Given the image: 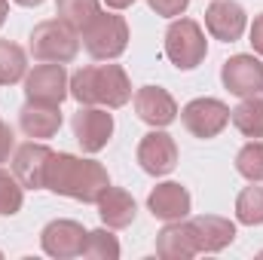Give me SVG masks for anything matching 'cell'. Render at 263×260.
Instances as JSON below:
<instances>
[{
    "mask_svg": "<svg viewBox=\"0 0 263 260\" xmlns=\"http://www.w3.org/2000/svg\"><path fill=\"white\" fill-rule=\"evenodd\" d=\"M107 187H110V178L104 165L92 159L55 153L46 169V190H55V193L80 199V202H98Z\"/></svg>",
    "mask_w": 263,
    "mask_h": 260,
    "instance_id": "1",
    "label": "cell"
},
{
    "mask_svg": "<svg viewBox=\"0 0 263 260\" xmlns=\"http://www.w3.org/2000/svg\"><path fill=\"white\" fill-rule=\"evenodd\" d=\"M70 95L80 104H107L123 107L132 98V83L120 65H92L73 73Z\"/></svg>",
    "mask_w": 263,
    "mask_h": 260,
    "instance_id": "2",
    "label": "cell"
},
{
    "mask_svg": "<svg viewBox=\"0 0 263 260\" xmlns=\"http://www.w3.org/2000/svg\"><path fill=\"white\" fill-rule=\"evenodd\" d=\"M80 40H77V28L67 25L65 18H52L43 22L31 31V55L37 62H49V65H67L77 59Z\"/></svg>",
    "mask_w": 263,
    "mask_h": 260,
    "instance_id": "3",
    "label": "cell"
},
{
    "mask_svg": "<svg viewBox=\"0 0 263 260\" xmlns=\"http://www.w3.org/2000/svg\"><path fill=\"white\" fill-rule=\"evenodd\" d=\"M80 34L92 59H117L129 40V28L123 15H107V12H98Z\"/></svg>",
    "mask_w": 263,
    "mask_h": 260,
    "instance_id": "4",
    "label": "cell"
},
{
    "mask_svg": "<svg viewBox=\"0 0 263 260\" xmlns=\"http://www.w3.org/2000/svg\"><path fill=\"white\" fill-rule=\"evenodd\" d=\"M205 34L193 18H181L172 22V28L165 31V55L172 59V65L181 70H190L205 59Z\"/></svg>",
    "mask_w": 263,
    "mask_h": 260,
    "instance_id": "5",
    "label": "cell"
},
{
    "mask_svg": "<svg viewBox=\"0 0 263 260\" xmlns=\"http://www.w3.org/2000/svg\"><path fill=\"white\" fill-rule=\"evenodd\" d=\"M52 156H55V153H52L46 144L28 141V144H22V147L15 150V156H12V175L18 178L22 187H28V190H43V187H46V169H49Z\"/></svg>",
    "mask_w": 263,
    "mask_h": 260,
    "instance_id": "6",
    "label": "cell"
},
{
    "mask_svg": "<svg viewBox=\"0 0 263 260\" xmlns=\"http://www.w3.org/2000/svg\"><path fill=\"white\" fill-rule=\"evenodd\" d=\"M181 120L196 138H214L230 123V107L217 98H196L181 110Z\"/></svg>",
    "mask_w": 263,
    "mask_h": 260,
    "instance_id": "7",
    "label": "cell"
},
{
    "mask_svg": "<svg viewBox=\"0 0 263 260\" xmlns=\"http://www.w3.org/2000/svg\"><path fill=\"white\" fill-rule=\"evenodd\" d=\"M73 135L80 141V147L86 153H98L107 141H110V132H114V117L101 107H80L70 120Z\"/></svg>",
    "mask_w": 263,
    "mask_h": 260,
    "instance_id": "8",
    "label": "cell"
},
{
    "mask_svg": "<svg viewBox=\"0 0 263 260\" xmlns=\"http://www.w3.org/2000/svg\"><path fill=\"white\" fill-rule=\"evenodd\" d=\"M25 92L28 101H43V104H62V98L67 95V73L62 65H37L28 80H25Z\"/></svg>",
    "mask_w": 263,
    "mask_h": 260,
    "instance_id": "9",
    "label": "cell"
},
{
    "mask_svg": "<svg viewBox=\"0 0 263 260\" xmlns=\"http://www.w3.org/2000/svg\"><path fill=\"white\" fill-rule=\"evenodd\" d=\"M220 77H223V86L233 95L251 98V95H260L263 92V65L254 55H233L223 65Z\"/></svg>",
    "mask_w": 263,
    "mask_h": 260,
    "instance_id": "10",
    "label": "cell"
},
{
    "mask_svg": "<svg viewBox=\"0 0 263 260\" xmlns=\"http://www.w3.org/2000/svg\"><path fill=\"white\" fill-rule=\"evenodd\" d=\"M138 162L147 175H168L178 162V147H175L172 135H165V132L144 135V141L138 144Z\"/></svg>",
    "mask_w": 263,
    "mask_h": 260,
    "instance_id": "11",
    "label": "cell"
},
{
    "mask_svg": "<svg viewBox=\"0 0 263 260\" xmlns=\"http://www.w3.org/2000/svg\"><path fill=\"white\" fill-rule=\"evenodd\" d=\"M89 233L77 220H52L43 230V251L52 257H80Z\"/></svg>",
    "mask_w": 263,
    "mask_h": 260,
    "instance_id": "12",
    "label": "cell"
},
{
    "mask_svg": "<svg viewBox=\"0 0 263 260\" xmlns=\"http://www.w3.org/2000/svg\"><path fill=\"white\" fill-rule=\"evenodd\" d=\"M205 25H208L211 37H217L223 43H233L245 31V9L236 0H214L205 12Z\"/></svg>",
    "mask_w": 263,
    "mask_h": 260,
    "instance_id": "13",
    "label": "cell"
},
{
    "mask_svg": "<svg viewBox=\"0 0 263 260\" xmlns=\"http://www.w3.org/2000/svg\"><path fill=\"white\" fill-rule=\"evenodd\" d=\"M135 110H138V117H141L144 123H150V126H168V123L175 120V114H178V104H175V98H172L165 89H159V86H144V89L135 92Z\"/></svg>",
    "mask_w": 263,
    "mask_h": 260,
    "instance_id": "14",
    "label": "cell"
},
{
    "mask_svg": "<svg viewBox=\"0 0 263 260\" xmlns=\"http://www.w3.org/2000/svg\"><path fill=\"white\" fill-rule=\"evenodd\" d=\"M18 126L28 138H52L62 129V114L59 104H43V101H28L18 110Z\"/></svg>",
    "mask_w": 263,
    "mask_h": 260,
    "instance_id": "15",
    "label": "cell"
},
{
    "mask_svg": "<svg viewBox=\"0 0 263 260\" xmlns=\"http://www.w3.org/2000/svg\"><path fill=\"white\" fill-rule=\"evenodd\" d=\"M153 217H162V220H181L187 217L190 211V193L181 187V184H159L150 199H147Z\"/></svg>",
    "mask_w": 263,
    "mask_h": 260,
    "instance_id": "16",
    "label": "cell"
},
{
    "mask_svg": "<svg viewBox=\"0 0 263 260\" xmlns=\"http://www.w3.org/2000/svg\"><path fill=\"white\" fill-rule=\"evenodd\" d=\"M193 227V236H196L199 251H220L233 242L236 236V227L227 220V217H214V214H205V217H196L190 220Z\"/></svg>",
    "mask_w": 263,
    "mask_h": 260,
    "instance_id": "17",
    "label": "cell"
},
{
    "mask_svg": "<svg viewBox=\"0 0 263 260\" xmlns=\"http://www.w3.org/2000/svg\"><path fill=\"white\" fill-rule=\"evenodd\" d=\"M98 214H101V220L107 227L123 230V227H129L135 220V199L126 190H120V187H107L101 193V199H98Z\"/></svg>",
    "mask_w": 263,
    "mask_h": 260,
    "instance_id": "18",
    "label": "cell"
},
{
    "mask_svg": "<svg viewBox=\"0 0 263 260\" xmlns=\"http://www.w3.org/2000/svg\"><path fill=\"white\" fill-rule=\"evenodd\" d=\"M156 251L162 257H193V254H199L193 227L190 224H172V227H165L159 233V239H156Z\"/></svg>",
    "mask_w": 263,
    "mask_h": 260,
    "instance_id": "19",
    "label": "cell"
},
{
    "mask_svg": "<svg viewBox=\"0 0 263 260\" xmlns=\"http://www.w3.org/2000/svg\"><path fill=\"white\" fill-rule=\"evenodd\" d=\"M236 129L248 138H263V98L260 95H251L245 98L236 110H230Z\"/></svg>",
    "mask_w": 263,
    "mask_h": 260,
    "instance_id": "20",
    "label": "cell"
},
{
    "mask_svg": "<svg viewBox=\"0 0 263 260\" xmlns=\"http://www.w3.org/2000/svg\"><path fill=\"white\" fill-rule=\"evenodd\" d=\"M25 49L9 43V40H0V83L9 86V83H18L25 77Z\"/></svg>",
    "mask_w": 263,
    "mask_h": 260,
    "instance_id": "21",
    "label": "cell"
},
{
    "mask_svg": "<svg viewBox=\"0 0 263 260\" xmlns=\"http://www.w3.org/2000/svg\"><path fill=\"white\" fill-rule=\"evenodd\" d=\"M98 15V0H59V18L83 31L92 18Z\"/></svg>",
    "mask_w": 263,
    "mask_h": 260,
    "instance_id": "22",
    "label": "cell"
},
{
    "mask_svg": "<svg viewBox=\"0 0 263 260\" xmlns=\"http://www.w3.org/2000/svg\"><path fill=\"white\" fill-rule=\"evenodd\" d=\"M236 169L239 175H245L248 181H263V141H251L239 150L236 156Z\"/></svg>",
    "mask_w": 263,
    "mask_h": 260,
    "instance_id": "23",
    "label": "cell"
},
{
    "mask_svg": "<svg viewBox=\"0 0 263 260\" xmlns=\"http://www.w3.org/2000/svg\"><path fill=\"white\" fill-rule=\"evenodd\" d=\"M236 217L248 227L254 224H263V187H248L239 193V202H236Z\"/></svg>",
    "mask_w": 263,
    "mask_h": 260,
    "instance_id": "24",
    "label": "cell"
},
{
    "mask_svg": "<svg viewBox=\"0 0 263 260\" xmlns=\"http://www.w3.org/2000/svg\"><path fill=\"white\" fill-rule=\"evenodd\" d=\"M83 257H98V260L120 257V242H117V236H114V233H104V230L89 233L86 248H83Z\"/></svg>",
    "mask_w": 263,
    "mask_h": 260,
    "instance_id": "25",
    "label": "cell"
},
{
    "mask_svg": "<svg viewBox=\"0 0 263 260\" xmlns=\"http://www.w3.org/2000/svg\"><path fill=\"white\" fill-rule=\"evenodd\" d=\"M22 208V184L15 175L0 169V214H15Z\"/></svg>",
    "mask_w": 263,
    "mask_h": 260,
    "instance_id": "26",
    "label": "cell"
},
{
    "mask_svg": "<svg viewBox=\"0 0 263 260\" xmlns=\"http://www.w3.org/2000/svg\"><path fill=\"white\" fill-rule=\"evenodd\" d=\"M147 3H150L159 15H181L190 0H147Z\"/></svg>",
    "mask_w": 263,
    "mask_h": 260,
    "instance_id": "27",
    "label": "cell"
},
{
    "mask_svg": "<svg viewBox=\"0 0 263 260\" xmlns=\"http://www.w3.org/2000/svg\"><path fill=\"white\" fill-rule=\"evenodd\" d=\"M9 150H12V129L0 120V162L9 159Z\"/></svg>",
    "mask_w": 263,
    "mask_h": 260,
    "instance_id": "28",
    "label": "cell"
},
{
    "mask_svg": "<svg viewBox=\"0 0 263 260\" xmlns=\"http://www.w3.org/2000/svg\"><path fill=\"white\" fill-rule=\"evenodd\" d=\"M251 43H254V49L263 55V15H257L254 25H251Z\"/></svg>",
    "mask_w": 263,
    "mask_h": 260,
    "instance_id": "29",
    "label": "cell"
},
{
    "mask_svg": "<svg viewBox=\"0 0 263 260\" xmlns=\"http://www.w3.org/2000/svg\"><path fill=\"white\" fill-rule=\"evenodd\" d=\"M107 6H114V9H126V6H132L135 0H104Z\"/></svg>",
    "mask_w": 263,
    "mask_h": 260,
    "instance_id": "30",
    "label": "cell"
},
{
    "mask_svg": "<svg viewBox=\"0 0 263 260\" xmlns=\"http://www.w3.org/2000/svg\"><path fill=\"white\" fill-rule=\"evenodd\" d=\"M15 3H22V6H40L43 0H15Z\"/></svg>",
    "mask_w": 263,
    "mask_h": 260,
    "instance_id": "31",
    "label": "cell"
},
{
    "mask_svg": "<svg viewBox=\"0 0 263 260\" xmlns=\"http://www.w3.org/2000/svg\"><path fill=\"white\" fill-rule=\"evenodd\" d=\"M6 22V0H0V25Z\"/></svg>",
    "mask_w": 263,
    "mask_h": 260,
    "instance_id": "32",
    "label": "cell"
}]
</instances>
